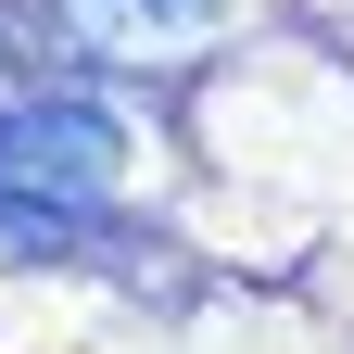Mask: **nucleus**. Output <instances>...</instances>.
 I'll return each mask as SVG.
<instances>
[{
    "label": "nucleus",
    "instance_id": "nucleus-1",
    "mask_svg": "<svg viewBox=\"0 0 354 354\" xmlns=\"http://www.w3.org/2000/svg\"><path fill=\"white\" fill-rule=\"evenodd\" d=\"M114 190H127V127L102 88H13L0 102V241L13 253L102 241Z\"/></svg>",
    "mask_w": 354,
    "mask_h": 354
},
{
    "label": "nucleus",
    "instance_id": "nucleus-2",
    "mask_svg": "<svg viewBox=\"0 0 354 354\" xmlns=\"http://www.w3.org/2000/svg\"><path fill=\"white\" fill-rule=\"evenodd\" d=\"M215 13H228V0H38V26H51L76 64H102V76L177 64L190 38H215Z\"/></svg>",
    "mask_w": 354,
    "mask_h": 354
}]
</instances>
